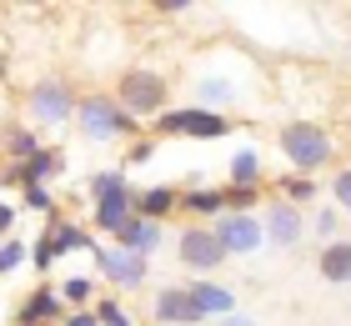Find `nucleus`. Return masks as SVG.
I'll list each match as a JSON object with an SVG mask.
<instances>
[{
  "label": "nucleus",
  "mask_w": 351,
  "mask_h": 326,
  "mask_svg": "<svg viewBox=\"0 0 351 326\" xmlns=\"http://www.w3.org/2000/svg\"><path fill=\"white\" fill-rule=\"evenodd\" d=\"M116 106L125 110L131 121H161L171 110V86L161 71H146V65H131L121 80H116Z\"/></svg>",
  "instance_id": "1"
},
{
  "label": "nucleus",
  "mask_w": 351,
  "mask_h": 326,
  "mask_svg": "<svg viewBox=\"0 0 351 326\" xmlns=\"http://www.w3.org/2000/svg\"><path fill=\"white\" fill-rule=\"evenodd\" d=\"M75 126H81V136L101 141V145L136 130V121L116 106V95H81V106H75Z\"/></svg>",
  "instance_id": "2"
},
{
  "label": "nucleus",
  "mask_w": 351,
  "mask_h": 326,
  "mask_svg": "<svg viewBox=\"0 0 351 326\" xmlns=\"http://www.w3.org/2000/svg\"><path fill=\"white\" fill-rule=\"evenodd\" d=\"M276 145H281V156L291 161V171H322L331 161V136L311 121H291L276 136Z\"/></svg>",
  "instance_id": "3"
},
{
  "label": "nucleus",
  "mask_w": 351,
  "mask_h": 326,
  "mask_svg": "<svg viewBox=\"0 0 351 326\" xmlns=\"http://www.w3.org/2000/svg\"><path fill=\"white\" fill-rule=\"evenodd\" d=\"M75 106H81V95L71 91V80H36L25 95V116L36 126H66L75 121Z\"/></svg>",
  "instance_id": "4"
},
{
  "label": "nucleus",
  "mask_w": 351,
  "mask_h": 326,
  "mask_svg": "<svg viewBox=\"0 0 351 326\" xmlns=\"http://www.w3.org/2000/svg\"><path fill=\"white\" fill-rule=\"evenodd\" d=\"M161 136H186V141H221L231 136V116H216V110L201 106H171L161 121H156Z\"/></svg>",
  "instance_id": "5"
},
{
  "label": "nucleus",
  "mask_w": 351,
  "mask_h": 326,
  "mask_svg": "<svg viewBox=\"0 0 351 326\" xmlns=\"http://www.w3.org/2000/svg\"><path fill=\"white\" fill-rule=\"evenodd\" d=\"M211 236L221 241V251H226V256H256V251L266 246L261 211H251V216H236V211H226V216L211 221Z\"/></svg>",
  "instance_id": "6"
},
{
  "label": "nucleus",
  "mask_w": 351,
  "mask_h": 326,
  "mask_svg": "<svg viewBox=\"0 0 351 326\" xmlns=\"http://www.w3.org/2000/svg\"><path fill=\"white\" fill-rule=\"evenodd\" d=\"M176 261H181L186 271H196V281H201V276H211L221 261H231V256L221 251V241L211 236V226H186V231L176 236Z\"/></svg>",
  "instance_id": "7"
},
{
  "label": "nucleus",
  "mask_w": 351,
  "mask_h": 326,
  "mask_svg": "<svg viewBox=\"0 0 351 326\" xmlns=\"http://www.w3.org/2000/svg\"><path fill=\"white\" fill-rule=\"evenodd\" d=\"M90 256H95V271H101L110 286H121V291L146 286V256H136L125 246H101V241L90 246Z\"/></svg>",
  "instance_id": "8"
},
{
  "label": "nucleus",
  "mask_w": 351,
  "mask_h": 326,
  "mask_svg": "<svg viewBox=\"0 0 351 326\" xmlns=\"http://www.w3.org/2000/svg\"><path fill=\"white\" fill-rule=\"evenodd\" d=\"M261 231H266V241L271 246H281V251H291V246H301V236H306V221H301V206H291V201H266L261 206Z\"/></svg>",
  "instance_id": "9"
},
{
  "label": "nucleus",
  "mask_w": 351,
  "mask_h": 326,
  "mask_svg": "<svg viewBox=\"0 0 351 326\" xmlns=\"http://www.w3.org/2000/svg\"><path fill=\"white\" fill-rule=\"evenodd\" d=\"M151 316L161 321V326H201L206 316L196 312V301H191V291L186 286H161L151 296Z\"/></svg>",
  "instance_id": "10"
},
{
  "label": "nucleus",
  "mask_w": 351,
  "mask_h": 326,
  "mask_svg": "<svg viewBox=\"0 0 351 326\" xmlns=\"http://www.w3.org/2000/svg\"><path fill=\"white\" fill-rule=\"evenodd\" d=\"M66 321V301H60V286H36L15 312V326H56Z\"/></svg>",
  "instance_id": "11"
},
{
  "label": "nucleus",
  "mask_w": 351,
  "mask_h": 326,
  "mask_svg": "<svg viewBox=\"0 0 351 326\" xmlns=\"http://www.w3.org/2000/svg\"><path fill=\"white\" fill-rule=\"evenodd\" d=\"M186 291H191V301H196V312H201L206 321H221V316H231V312H236V291H231V286H221V281H211V276L191 281Z\"/></svg>",
  "instance_id": "12"
},
{
  "label": "nucleus",
  "mask_w": 351,
  "mask_h": 326,
  "mask_svg": "<svg viewBox=\"0 0 351 326\" xmlns=\"http://www.w3.org/2000/svg\"><path fill=\"white\" fill-rule=\"evenodd\" d=\"M90 216H95V226H101V231L116 236L121 226L136 216V191L121 186V191H110V196H95V211H90Z\"/></svg>",
  "instance_id": "13"
},
{
  "label": "nucleus",
  "mask_w": 351,
  "mask_h": 326,
  "mask_svg": "<svg viewBox=\"0 0 351 326\" xmlns=\"http://www.w3.org/2000/svg\"><path fill=\"white\" fill-rule=\"evenodd\" d=\"M161 241H166V231H161L156 221H141V216H131V221H125L121 231H116V246L136 251V256H151L156 246H161Z\"/></svg>",
  "instance_id": "14"
},
{
  "label": "nucleus",
  "mask_w": 351,
  "mask_h": 326,
  "mask_svg": "<svg viewBox=\"0 0 351 326\" xmlns=\"http://www.w3.org/2000/svg\"><path fill=\"white\" fill-rule=\"evenodd\" d=\"M176 206H181V191H176V186H146V191H136V216H141V221H156V226H161Z\"/></svg>",
  "instance_id": "15"
},
{
  "label": "nucleus",
  "mask_w": 351,
  "mask_h": 326,
  "mask_svg": "<svg viewBox=\"0 0 351 326\" xmlns=\"http://www.w3.org/2000/svg\"><path fill=\"white\" fill-rule=\"evenodd\" d=\"M231 101H236V80H226V75H201V80H196V101H191V106L226 116Z\"/></svg>",
  "instance_id": "16"
},
{
  "label": "nucleus",
  "mask_w": 351,
  "mask_h": 326,
  "mask_svg": "<svg viewBox=\"0 0 351 326\" xmlns=\"http://www.w3.org/2000/svg\"><path fill=\"white\" fill-rule=\"evenodd\" d=\"M316 271H322L331 286H346L351 281V241H326L322 256H316Z\"/></svg>",
  "instance_id": "17"
},
{
  "label": "nucleus",
  "mask_w": 351,
  "mask_h": 326,
  "mask_svg": "<svg viewBox=\"0 0 351 326\" xmlns=\"http://www.w3.org/2000/svg\"><path fill=\"white\" fill-rule=\"evenodd\" d=\"M181 211L186 216H226V191L221 186H196V191H181Z\"/></svg>",
  "instance_id": "18"
},
{
  "label": "nucleus",
  "mask_w": 351,
  "mask_h": 326,
  "mask_svg": "<svg viewBox=\"0 0 351 326\" xmlns=\"http://www.w3.org/2000/svg\"><path fill=\"white\" fill-rule=\"evenodd\" d=\"M66 171V156L60 151H51V145H40L36 156L21 166V176H25V186H45V181H56V176Z\"/></svg>",
  "instance_id": "19"
},
{
  "label": "nucleus",
  "mask_w": 351,
  "mask_h": 326,
  "mask_svg": "<svg viewBox=\"0 0 351 326\" xmlns=\"http://www.w3.org/2000/svg\"><path fill=\"white\" fill-rule=\"evenodd\" d=\"M0 145H5V161H10V166H25V161L36 156L45 141H40V130H36V126H10Z\"/></svg>",
  "instance_id": "20"
},
{
  "label": "nucleus",
  "mask_w": 351,
  "mask_h": 326,
  "mask_svg": "<svg viewBox=\"0 0 351 326\" xmlns=\"http://www.w3.org/2000/svg\"><path fill=\"white\" fill-rule=\"evenodd\" d=\"M226 186H261V151H256V145H241V151L231 156Z\"/></svg>",
  "instance_id": "21"
},
{
  "label": "nucleus",
  "mask_w": 351,
  "mask_h": 326,
  "mask_svg": "<svg viewBox=\"0 0 351 326\" xmlns=\"http://www.w3.org/2000/svg\"><path fill=\"white\" fill-rule=\"evenodd\" d=\"M45 231H51V241H56V251H60V256H66V251H90V246H95V236L81 231V226L66 221V216H56L51 226H45Z\"/></svg>",
  "instance_id": "22"
},
{
  "label": "nucleus",
  "mask_w": 351,
  "mask_h": 326,
  "mask_svg": "<svg viewBox=\"0 0 351 326\" xmlns=\"http://www.w3.org/2000/svg\"><path fill=\"white\" fill-rule=\"evenodd\" d=\"M60 301H66L71 312H90L95 281H90V276H66V281H60Z\"/></svg>",
  "instance_id": "23"
},
{
  "label": "nucleus",
  "mask_w": 351,
  "mask_h": 326,
  "mask_svg": "<svg viewBox=\"0 0 351 326\" xmlns=\"http://www.w3.org/2000/svg\"><path fill=\"white\" fill-rule=\"evenodd\" d=\"M226 191V211H236V216H251L261 201V186H221Z\"/></svg>",
  "instance_id": "24"
},
{
  "label": "nucleus",
  "mask_w": 351,
  "mask_h": 326,
  "mask_svg": "<svg viewBox=\"0 0 351 326\" xmlns=\"http://www.w3.org/2000/svg\"><path fill=\"white\" fill-rule=\"evenodd\" d=\"M25 261H30V246H25L21 236H5V241H0V276H10L15 266H25Z\"/></svg>",
  "instance_id": "25"
},
{
  "label": "nucleus",
  "mask_w": 351,
  "mask_h": 326,
  "mask_svg": "<svg viewBox=\"0 0 351 326\" xmlns=\"http://www.w3.org/2000/svg\"><path fill=\"white\" fill-rule=\"evenodd\" d=\"M90 312H95V321H101V326H136V321H131V312H125L121 301H110V296H95Z\"/></svg>",
  "instance_id": "26"
},
{
  "label": "nucleus",
  "mask_w": 351,
  "mask_h": 326,
  "mask_svg": "<svg viewBox=\"0 0 351 326\" xmlns=\"http://www.w3.org/2000/svg\"><path fill=\"white\" fill-rule=\"evenodd\" d=\"M311 196H316V181H311V176H286V181H281V201L306 206Z\"/></svg>",
  "instance_id": "27"
},
{
  "label": "nucleus",
  "mask_w": 351,
  "mask_h": 326,
  "mask_svg": "<svg viewBox=\"0 0 351 326\" xmlns=\"http://www.w3.org/2000/svg\"><path fill=\"white\" fill-rule=\"evenodd\" d=\"M121 186H131V181H125V176H121L116 166H110V171H95L90 181H86V191H90V201H95V196H110V191H121Z\"/></svg>",
  "instance_id": "28"
},
{
  "label": "nucleus",
  "mask_w": 351,
  "mask_h": 326,
  "mask_svg": "<svg viewBox=\"0 0 351 326\" xmlns=\"http://www.w3.org/2000/svg\"><path fill=\"white\" fill-rule=\"evenodd\" d=\"M56 261H60V251H56L51 231H40V241H36V246H30V266H36V271H51Z\"/></svg>",
  "instance_id": "29"
},
{
  "label": "nucleus",
  "mask_w": 351,
  "mask_h": 326,
  "mask_svg": "<svg viewBox=\"0 0 351 326\" xmlns=\"http://www.w3.org/2000/svg\"><path fill=\"white\" fill-rule=\"evenodd\" d=\"M337 226H341V216H337V206L331 211H316V221H311V231L322 236V241H337Z\"/></svg>",
  "instance_id": "30"
},
{
  "label": "nucleus",
  "mask_w": 351,
  "mask_h": 326,
  "mask_svg": "<svg viewBox=\"0 0 351 326\" xmlns=\"http://www.w3.org/2000/svg\"><path fill=\"white\" fill-rule=\"evenodd\" d=\"M331 201H337L341 211H351V166L331 176Z\"/></svg>",
  "instance_id": "31"
},
{
  "label": "nucleus",
  "mask_w": 351,
  "mask_h": 326,
  "mask_svg": "<svg viewBox=\"0 0 351 326\" xmlns=\"http://www.w3.org/2000/svg\"><path fill=\"white\" fill-rule=\"evenodd\" d=\"M15 221H21L15 201H5V196H0V236H15Z\"/></svg>",
  "instance_id": "32"
},
{
  "label": "nucleus",
  "mask_w": 351,
  "mask_h": 326,
  "mask_svg": "<svg viewBox=\"0 0 351 326\" xmlns=\"http://www.w3.org/2000/svg\"><path fill=\"white\" fill-rule=\"evenodd\" d=\"M25 206L30 211H51L56 201H51V191H45V186H25Z\"/></svg>",
  "instance_id": "33"
},
{
  "label": "nucleus",
  "mask_w": 351,
  "mask_h": 326,
  "mask_svg": "<svg viewBox=\"0 0 351 326\" xmlns=\"http://www.w3.org/2000/svg\"><path fill=\"white\" fill-rule=\"evenodd\" d=\"M151 156H156V141H136V145H131V156H125V161H131V166H146Z\"/></svg>",
  "instance_id": "34"
},
{
  "label": "nucleus",
  "mask_w": 351,
  "mask_h": 326,
  "mask_svg": "<svg viewBox=\"0 0 351 326\" xmlns=\"http://www.w3.org/2000/svg\"><path fill=\"white\" fill-rule=\"evenodd\" d=\"M60 326H101V321H95V312H66Z\"/></svg>",
  "instance_id": "35"
},
{
  "label": "nucleus",
  "mask_w": 351,
  "mask_h": 326,
  "mask_svg": "<svg viewBox=\"0 0 351 326\" xmlns=\"http://www.w3.org/2000/svg\"><path fill=\"white\" fill-rule=\"evenodd\" d=\"M216 326H256V316H241V312H231V316H221Z\"/></svg>",
  "instance_id": "36"
},
{
  "label": "nucleus",
  "mask_w": 351,
  "mask_h": 326,
  "mask_svg": "<svg viewBox=\"0 0 351 326\" xmlns=\"http://www.w3.org/2000/svg\"><path fill=\"white\" fill-rule=\"evenodd\" d=\"M0 80H5V56H0Z\"/></svg>",
  "instance_id": "37"
},
{
  "label": "nucleus",
  "mask_w": 351,
  "mask_h": 326,
  "mask_svg": "<svg viewBox=\"0 0 351 326\" xmlns=\"http://www.w3.org/2000/svg\"><path fill=\"white\" fill-rule=\"evenodd\" d=\"M0 241H5V236H0Z\"/></svg>",
  "instance_id": "38"
}]
</instances>
